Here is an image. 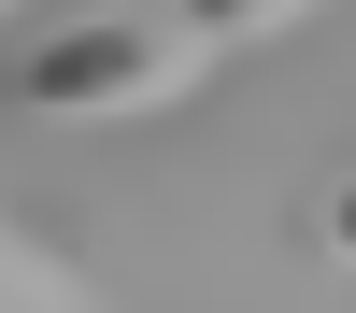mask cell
Returning <instances> with one entry per match:
<instances>
[{"label":"cell","instance_id":"obj_1","mask_svg":"<svg viewBox=\"0 0 356 313\" xmlns=\"http://www.w3.org/2000/svg\"><path fill=\"white\" fill-rule=\"evenodd\" d=\"M214 0H100L57 28H0V100L15 114H157L214 71Z\"/></svg>","mask_w":356,"mask_h":313},{"label":"cell","instance_id":"obj_2","mask_svg":"<svg viewBox=\"0 0 356 313\" xmlns=\"http://www.w3.org/2000/svg\"><path fill=\"white\" fill-rule=\"evenodd\" d=\"M0 313H114L100 285L72 271L57 242H29V228H0Z\"/></svg>","mask_w":356,"mask_h":313},{"label":"cell","instance_id":"obj_3","mask_svg":"<svg viewBox=\"0 0 356 313\" xmlns=\"http://www.w3.org/2000/svg\"><path fill=\"white\" fill-rule=\"evenodd\" d=\"M328 256L356 271V171H342V199H328Z\"/></svg>","mask_w":356,"mask_h":313}]
</instances>
